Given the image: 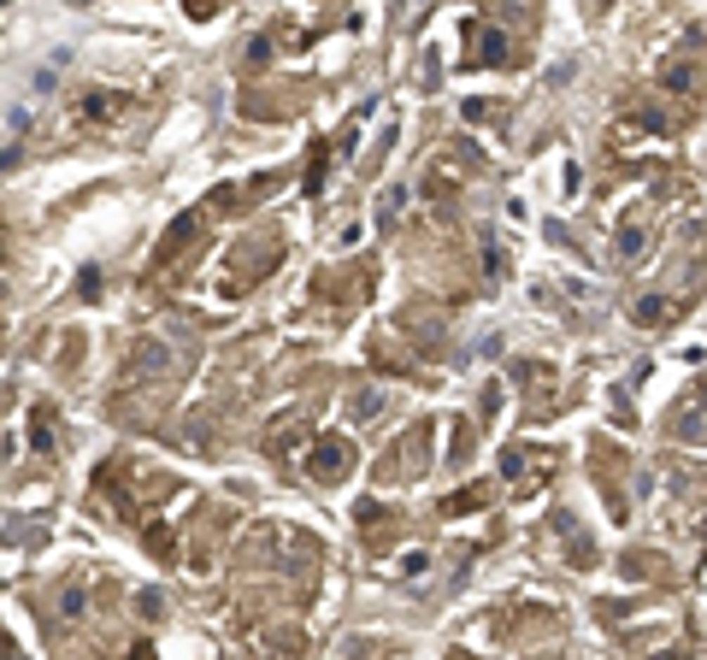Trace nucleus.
Listing matches in <instances>:
<instances>
[{"label":"nucleus","instance_id":"nucleus-1","mask_svg":"<svg viewBox=\"0 0 707 660\" xmlns=\"http://www.w3.org/2000/svg\"><path fill=\"white\" fill-rule=\"evenodd\" d=\"M336 460H342V448H336V442H325V448H318V478H336V472H342V466H336Z\"/></svg>","mask_w":707,"mask_h":660},{"label":"nucleus","instance_id":"nucleus-2","mask_svg":"<svg viewBox=\"0 0 707 660\" xmlns=\"http://www.w3.org/2000/svg\"><path fill=\"white\" fill-rule=\"evenodd\" d=\"M666 313H672L666 301H642V306H637V318H666Z\"/></svg>","mask_w":707,"mask_h":660}]
</instances>
